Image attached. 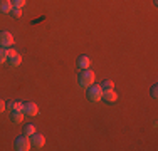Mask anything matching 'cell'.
Wrapping results in <instances>:
<instances>
[{
	"label": "cell",
	"instance_id": "1",
	"mask_svg": "<svg viewBox=\"0 0 158 151\" xmlns=\"http://www.w3.org/2000/svg\"><path fill=\"white\" fill-rule=\"evenodd\" d=\"M86 96H88V99L91 101V103H98V101H101L103 89H101L99 84H94V82H93L91 86H88V88H86Z\"/></svg>",
	"mask_w": 158,
	"mask_h": 151
},
{
	"label": "cell",
	"instance_id": "2",
	"mask_svg": "<svg viewBox=\"0 0 158 151\" xmlns=\"http://www.w3.org/2000/svg\"><path fill=\"white\" fill-rule=\"evenodd\" d=\"M93 82H94V72L89 67L88 69H81V72H79V86L81 88H88Z\"/></svg>",
	"mask_w": 158,
	"mask_h": 151
},
{
	"label": "cell",
	"instance_id": "3",
	"mask_svg": "<svg viewBox=\"0 0 158 151\" xmlns=\"http://www.w3.org/2000/svg\"><path fill=\"white\" fill-rule=\"evenodd\" d=\"M7 62L10 64V67H19L20 66L22 57H20V54H19L15 49H12V47L7 49Z\"/></svg>",
	"mask_w": 158,
	"mask_h": 151
},
{
	"label": "cell",
	"instance_id": "4",
	"mask_svg": "<svg viewBox=\"0 0 158 151\" xmlns=\"http://www.w3.org/2000/svg\"><path fill=\"white\" fill-rule=\"evenodd\" d=\"M14 146H15L17 151H29L31 149V139H29V136H17L15 141H14Z\"/></svg>",
	"mask_w": 158,
	"mask_h": 151
},
{
	"label": "cell",
	"instance_id": "5",
	"mask_svg": "<svg viewBox=\"0 0 158 151\" xmlns=\"http://www.w3.org/2000/svg\"><path fill=\"white\" fill-rule=\"evenodd\" d=\"M14 44H15V40H14L12 34L7 32V30H2L0 32V47L9 49V47H14Z\"/></svg>",
	"mask_w": 158,
	"mask_h": 151
},
{
	"label": "cell",
	"instance_id": "6",
	"mask_svg": "<svg viewBox=\"0 0 158 151\" xmlns=\"http://www.w3.org/2000/svg\"><path fill=\"white\" fill-rule=\"evenodd\" d=\"M29 139H31V145L34 146V148H42V146L46 145V138H44V134L37 133V131L32 136H29Z\"/></svg>",
	"mask_w": 158,
	"mask_h": 151
},
{
	"label": "cell",
	"instance_id": "7",
	"mask_svg": "<svg viewBox=\"0 0 158 151\" xmlns=\"http://www.w3.org/2000/svg\"><path fill=\"white\" fill-rule=\"evenodd\" d=\"M101 99L106 101V103H114V101L118 99V94H116L113 89H104V91H103V96H101Z\"/></svg>",
	"mask_w": 158,
	"mask_h": 151
},
{
	"label": "cell",
	"instance_id": "8",
	"mask_svg": "<svg viewBox=\"0 0 158 151\" xmlns=\"http://www.w3.org/2000/svg\"><path fill=\"white\" fill-rule=\"evenodd\" d=\"M37 112H39V108H37L35 103H24V114L35 116Z\"/></svg>",
	"mask_w": 158,
	"mask_h": 151
},
{
	"label": "cell",
	"instance_id": "9",
	"mask_svg": "<svg viewBox=\"0 0 158 151\" xmlns=\"http://www.w3.org/2000/svg\"><path fill=\"white\" fill-rule=\"evenodd\" d=\"M24 111L22 109H14V111H10V118H12V121L15 124H19V123H22V119H24Z\"/></svg>",
	"mask_w": 158,
	"mask_h": 151
},
{
	"label": "cell",
	"instance_id": "10",
	"mask_svg": "<svg viewBox=\"0 0 158 151\" xmlns=\"http://www.w3.org/2000/svg\"><path fill=\"white\" fill-rule=\"evenodd\" d=\"M89 64H91V59L88 55H79L77 57V67L79 69H88Z\"/></svg>",
	"mask_w": 158,
	"mask_h": 151
},
{
	"label": "cell",
	"instance_id": "11",
	"mask_svg": "<svg viewBox=\"0 0 158 151\" xmlns=\"http://www.w3.org/2000/svg\"><path fill=\"white\" fill-rule=\"evenodd\" d=\"M12 10V2L10 0H0V14H10Z\"/></svg>",
	"mask_w": 158,
	"mask_h": 151
},
{
	"label": "cell",
	"instance_id": "12",
	"mask_svg": "<svg viewBox=\"0 0 158 151\" xmlns=\"http://www.w3.org/2000/svg\"><path fill=\"white\" fill-rule=\"evenodd\" d=\"M7 109H9V111H14V109H22V111H24V103H22V101H10V103L7 104Z\"/></svg>",
	"mask_w": 158,
	"mask_h": 151
},
{
	"label": "cell",
	"instance_id": "13",
	"mask_svg": "<svg viewBox=\"0 0 158 151\" xmlns=\"http://www.w3.org/2000/svg\"><path fill=\"white\" fill-rule=\"evenodd\" d=\"M34 133H35V126H34V124H25L24 126V134L25 136H32Z\"/></svg>",
	"mask_w": 158,
	"mask_h": 151
},
{
	"label": "cell",
	"instance_id": "14",
	"mask_svg": "<svg viewBox=\"0 0 158 151\" xmlns=\"http://www.w3.org/2000/svg\"><path fill=\"white\" fill-rule=\"evenodd\" d=\"M10 2H12V7H15V9H22L27 0H10Z\"/></svg>",
	"mask_w": 158,
	"mask_h": 151
},
{
	"label": "cell",
	"instance_id": "15",
	"mask_svg": "<svg viewBox=\"0 0 158 151\" xmlns=\"http://www.w3.org/2000/svg\"><path fill=\"white\" fill-rule=\"evenodd\" d=\"M7 62V49L0 47V64Z\"/></svg>",
	"mask_w": 158,
	"mask_h": 151
},
{
	"label": "cell",
	"instance_id": "16",
	"mask_svg": "<svg viewBox=\"0 0 158 151\" xmlns=\"http://www.w3.org/2000/svg\"><path fill=\"white\" fill-rule=\"evenodd\" d=\"M101 89H113V81H110V79H106V81H103V84H99Z\"/></svg>",
	"mask_w": 158,
	"mask_h": 151
},
{
	"label": "cell",
	"instance_id": "17",
	"mask_svg": "<svg viewBox=\"0 0 158 151\" xmlns=\"http://www.w3.org/2000/svg\"><path fill=\"white\" fill-rule=\"evenodd\" d=\"M10 12H12V15H14L15 18L22 17V9H15V7H12V10H10Z\"/></svg>",
	"mask_w": 158,
	"mask_h": 151
},
{
	"label": "cell",
	"instance_id": "18",
	"mask_svg": "<svg viewBox=\"0 0 158 151\" xmlns=\"http://www.w3.org/2000/svg\"><path fill=\"white\" fill-rule=\"evenodd\" d=\"M7 109V104H5V101L3 99H0V112H3Z\"/></svg>",
	"mask_w": 158,
	"mask_h": 151
},
{
	"label": "cell",
	"instance_id": "19",
	"mask_svg": "<svg viewBox=\"0 0 158 151\" xmlns=\"http://www.w3.org/2000/svg\"><path fill=\"white\" fill-rule=\"evenodd\" d=\"M156 96H158V88H156V84H155L152 88V97H156Z\"/></svg>",
	"mask_w": 158,
	"mask_h": 151
}]
</instances>
